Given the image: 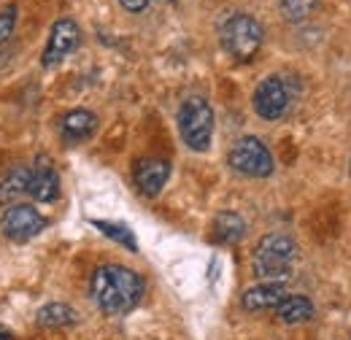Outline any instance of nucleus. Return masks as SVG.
I'll use <instances>...</instances> for the list:
<instances>
[{"instance_id":"f257e3e1","label":"nucleus","mask_w":351,"mask_h":340,"mask_svg":"<svg viewBox=\"0 0 351 340\" xmlns=\"http://www.w3.org/2000/svg\"><path fill=\"white\" fill-rule=\"evenodd\" d=\"M89 292L103 313L122 316L130 313L143 298V278L125 265H103L92 273Z\"/></svg>"},{"instance_id":"f03ea898","label":"nucleus","mask_w":351,"mask_h":340,"mask_svg":"<svg viewBox=\"0 0 351 340\" xmlns=\"http://www.w3.org/2000/svg\"><path fill=\"white\" fill-rule=\"evenodd\" d=\"M298 254H300V249H298L295 238H289L287 232H270L257 243L252 265L263 281L281 284L284 278H289V273L298 262Z\"/></svg>"},{"instance_id":"7ed1b4c3","label":"nucleus","mask_w":351,"mask_h":340,"mask_svg":"<svg viewBox=\"0 0 351 340\" xmlns=\"http://www.w3.org/2000/svg\"><path fill=\"white\" fill-rule=\"evenodd\" d=\"M265 30L252 14H232L221 27V46L227 54H232L241 62H249L260 46H263Z\"/></svg>"},{"instance_id":"20e7f679","label":"nucleus","mask_w":351,"mask_h":340,"mask_svg":"<svg viewBox=\"0 0 351 340\" xmlns=\"http://www.w3.org/2000/svg\"><path fill=\"white\" fill-rule=\"evenodd\" d=\"M178 132L184 138V143L192 151H206L211 146V135H214V111L208 106V100L203 97H189L184 100L181 111H178Z\"/></svg>"},{"instance_id":"39448f33","label":"nucleus","mask_w":351,"mask_h":340,"mask_svg":"<svg viewBox=\"0 0 351 340\" xmlns=\"http://www.w3.org/2000/svg\"><path fill=\"white\" fill-rule=\"evenodd\" d=\"M227 160H230V168L238 170L241 175L265 178V175L273 173V157H270L267 146H265L260 138H252V135L235 141Z\"/></svg>"},{"instance_id":"423d86ee","label":"nucleus","mask_w":351,"mask_h":340,"mask_svg":"<svg viewBox=\"0 0 351 340\" xmlns=\"http://www.w3.org/2000/svg\"><path fill=\"white\" fill-rule=\"evenodd\" d=\"M287 108H289V89L284 84V79L278 76L263 79L254 89V111L267 122H276L287 114Z\"/></svg>"},{"instance_id":"0eeeda50","label":"nucleus","mask_w":351,"mask_h":340,"mask_svg":"<svg viewBox=\"0 0 351 340\" xmlns=\"http://www.w3.org/2000/svg\"><path fill=\"white\" fill-rule=\"evenodd\" d=\"M44 227H46V219L36 208H30V206H14V208H8V211L3 213V221H0L3 235L8 241H16V243L36 238Z\"/></svg>"},{"instance_id":"6e6552de","label":"nucleus","mask_w":351,"mask_h":340,"mask_svg":"<svg viewBox=\"0 0 351 340\" xmlns=\"http://www.w3.org/2000/svg\"><path fill=\"white\" fill-rule=\"evenodd\" d=\"M82 43V30H79V25L73 22V19H57L54 22V27H51V33H49V43H46L44 49V68H51V65H57L62 57H68L76 46Z\"/></svg>"},{"instance_id":"1a4fd4ad","label":"nucleus","mask_w":351,"mask_h":340,"mask_svg":"<svg viewBox=\"0 0 351 340\" xmlns=\"http://www.w3.org/2000/svg\"><path fill=\"white\" fill-rule=\"evenodd\" d=\"M27 195L36 200V203H51L57 200L60 195V175L51 165L49 157H38L36 165L30 168V184H27Z\"/></svg>"},{"instance_id":"9d476101","label":"nucleus","mask_w":351,"mask_h":340,"mask_svg":"<svg viewBox=\"0 0 351 340\" xmlns=\"http://www.w3.org/2000/svg\"><path fill=\"white\" fill-rule=\"evenodd\" d=\"M135 186L143 192V195H157L165 184H168V175H171V165L165 160H157V157H146L141 162H135Z\"/></svg>"},{"instance_id":"9b49d317","label":"nucleus","mask_w":351,"mask_h":340,"mask_svg":"<svg viewBox=\"0 0 351 340\" xmlns=\"http://www.w3.org/2000/svg\"><path fill=\"white\" fill-rule=\"evenodd\" d=\"M287 298V289L284 284H273V281H265L260 287H252L243 292V308L246 311H267V308H278V302Z\"/></svg>"},{"instance_id":"f8f14e48","label":"nucleus","mask_w":351,"mask_h":340,"mask_svg":"<svg viewBox=\"0 0 351 340\" xmlns=\"http://www.w3.org/2000/svg\"><path fill=\"white\" fill-rule=\"evenodd\" d=\"M95 127H97V119H95V114H89V111H84V108H76V111L65 114V117H62V122H60L62 138H65L68 143H79V141H87L89 135L95 132Z\"/></svg>"},{"instance_id":"ddd939ff","label":"nucleus","mask_w":351,"mask_h":340,"mask_svg":"<svg viewBox=\"0 0 351 340\" xmlns=\"http://www.w3.org/2000/svg\"><path fill=\"white\" fill-rule=\"evenodd\" d=\"M27 184H30V168L25 165H14L0 175V203L8 206L14 200H19L22 195H27Z\"/></svg>"},{"instance_id":"4468645a","label":"nucleus","mask_w":351,"mask_h":340,"mask_svg":"<svg viewBox=\"0 0 351 340\" xmlns=\"http://www.w3.org/2000/svg\"><path fill=\"white\" fill-rule=\"evenodd\" d=\"M278 319L284 324H303L308 319H313V302L303 295H287L278 302Z\"/></svg>"},{"instance_id":"2eb2a0df","label":"nucleus","mask_w":351,"mask_h":340,"mask_svg":"<svg viewBox=\"0 0 351 340\" xmlns=\"http://www.w3.org/2000/svg\"><path fill=\"white\" fill-rule=\"evenodd\" d=\"M246 232V221L235 211H221L214 219V238L219 243H238Z\"/></svg>"},{"instance_id":"dca6fc26","label":"nucleus","mask_w":351,"mask_h":340,"mask_svg":"<svg viewBox=\"0 0 351 340\" xmlns=\"http://www.w3.org/2000/svg\"><path fill=\"white\" fill-rule=\"evenodd\" d=\"M76 311L65 302H49L38 311V324L41 327H51V330H60V327H71L76 324Z\"/></svg>"},{"instance_id":"f3484780","label":"nucleus","mask_w":351,"mask_h":340,"mask_svg":"<svg viewBox=\"0 0 351 340\" xmlns=\"http://www.w3.org/2000/svg\"><path fill=\"white\" fill-rule=\"evenodd\" d=\"M319 0H281V16L287 22H303L313 14Z\"/></svg>"},{"instance_id":"a211bd4d","label":"nucleus","mask_w":351,"mask_h":340,"mask_svg":"<svg viewBox=\"0 0 351 340\" xmlns=\"http://www.w3.org/2000/svg\"><path fill=\"white\" fill-rule=\"evenodd\" d=\"M92 224H95V227H97L100 232H106V235H108L111 241H117V243L128 246L130 252H135V249H138V243H135L132 232L128 230V227H125V224H114V221H100V219H97V221H92Z\"/></svg>"},{"instance_id":"6ab92c4d","label":"nucleus","mask_w":351,"mask_h":340,"mask_svg":"<svg viewBox=\"0 0 351 340\" xmlns=\"http://www.w3.org/2000/svg\"><path fill=\"white\" fill-rule=\"evenodd\" d=\"M14 25H16V8L0 11V41H5L14 33Z\"/></svg>"},{"instance_id":"aec40b11","label":"nucleus","mask_w":351,"mask_h":340,"mask_svg":"<svg viewBox=\"0 0 351 340\" xmlns=\"http://www.w3.org/2000/svg\"><path fill=\"white\" fill-rule=\"evenodd\" d=\"M128 11H132V14H138V11H143L146 5H149V0H119Z\"/></svg>"},{"instance_id":"412c9836","label":"nucleus","mask_w":351,"mask_h":340,"mask_svg":"<svg viewBox=\"0 0 351 340\" xmlns=\"http://www.w3.org/2000/svg\"><path fill=\"white\" fill-rule=\"evenodd\" d=\"M0 340H11V338H8V335H5V332H0Z\"/></svg>"},{"instance_id":"4be33fe9","label":"nucleus","mask_w":351,"mask_h":340,"mask_svg":"<svg viewBox=\"0 0 351 340\" xmlns=\"http://www.w3.org/2000/svg\"><path fill=\"white\" fill-rule=\"evenodd\" d=\"M162 3H171V0H162Z\"/></svg>"}]
</instances>
